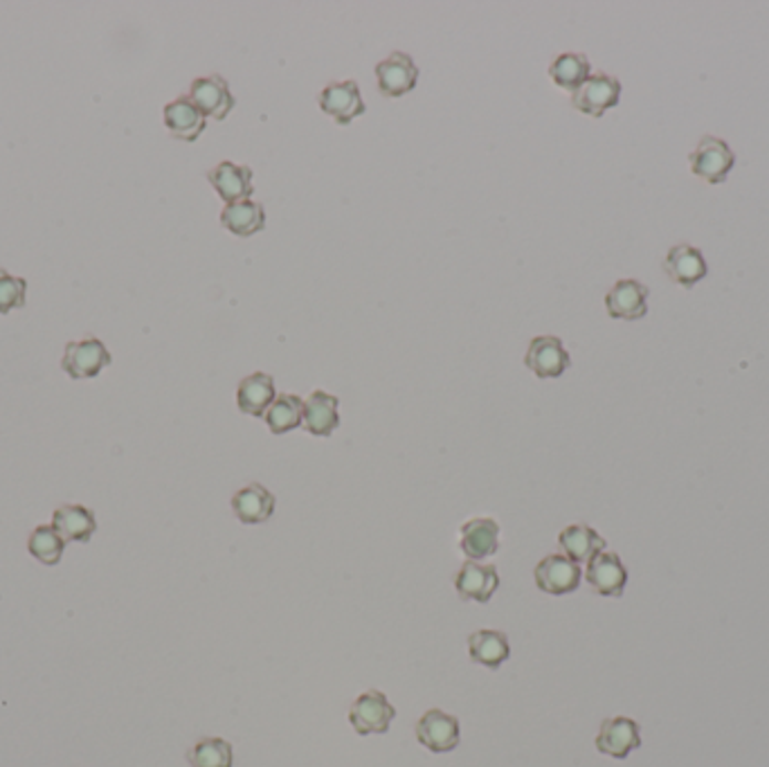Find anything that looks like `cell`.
Returning <instances> with one entry per match:
<instances>
[{
  "label": "cell",
  "instance_id": "obj_12",
  "mask_svg": "<svg viewBox=\"0 0 769 767\" xmlns=\"http://www.w3.org/2000/svg\"><path fill=\"white\" fill-rule=\"evenodd\" d=\"M621 100V84L610 75H592L579 91L572 93V104L585 115L601 117Z\"/></svg>",
  "mask_w": 769,
  "mask_h": 767
},
{
  "label": "cell",
  "instance_id": "obj_25",
  "mask_svg": "<svg viewBox=\"0 0 769 767\" xmlns=\"http://www.w3.org/2000/svg\"><path fill=\"white\" fill-rule=\"evenodd\" d=\"M468 651L472 662L486 666V668H500L509 655L511 646L505 633L500 631H477L468 638Z\"/></svg>",
  "mask_w": 769,
  "mask_h": 767
},
{
  "label": "cell",
  "instance_id": "obj_15",
  "mask_svg": "<svg viewBox=\"0 0 769 767\" xmlns=\"http://www.w3.org/2000/svg\"><path fill=\"white\" fill-rule=\"evenodd\" d=\"M455 588L461 599L486 603L500 588V574L496 566H479L477 561H466L457 572Z\"/></svg>",
  "mask_w": 769,
  "mask_h": 767
},
{
  "label": "cell",
  "instance_id": "obj_2",
  "mask_svg": "<svg viewBox=\"0 0 769 767\" xmlns=\"http://www.w3.org/2000/svg\"><path fill=\"white\" fill-rule=\"evenodd\" d=\"M688 163L695 176H700L709 185H723L736 165V154L725 139L707 135L690 152Z\"/></svg>",
  "mask_w": 769,
  "mask_h": 767
},
{
  "label": "cell",
  "instance_id": "obj_19",
  "mask_svg": "<svg viewBox=\"0 0 769 767\" xmlns=\"http://www.w3.org/2000/svg\"><path fill=\"white\" fill-rule=\"evenodd\" d=\"M232 509L243 525H261L274 511V496L261 484H248L235 494Z\"/></svg>",
  "mask_w": 769,
  "mask_h": 767
},
{
  "label": "cell",
  "instance_id": "obj_29",
  "mask_svg": "<svg viewBox=\"0 0 769 767\" xmlns=\"http://www.w3.org/2000/svg\"><path fill=\"white\" fill-rule=\"evenodd\" d=\"M187 760L191 767H232V745L224 738H202L187 752Z\"/></svg>",
  "mask_w": 769,
  "mask_h": 767
},
{
  "label": "cell",
  "instance_id": "obj_5",
  "mask_svg": "<svg viewBox=\"0 0 769 767\" xmlns=\"http://www.w3.org/2000/svg\"><path fill=\"white\" fill-rule=\"evenodd\" d=\"M536 585L553 597L570 594L581 585V568L565 553H551L536 566Z\"/></svg>",
  "mask_w": 769,
  "mask_h": 767
},
{
  "label": "cell",
  "instance_id": "obj_11",
  "mask_svg": "<svg viewBox=\"0 0 769 767\" xmlns=\"http://www.w3.org/2000/svg\"><path fill=\"white\" fill-rule=\"evenodd\" d=\"M605 309L614 320H642L648 313V289L637 279H619L605 296Z\"/></svg>",
  "mask_w": 769,
  "mask_h": 767
},
{
  "label": "cell",
  "instance_id": "obj_9",
  "mask_svg": "<svg viewBox=\"0 0 769 767\" xmlns=\"http://www.w3.org/2000/svg\"><path fill=\"white\" fill-rule=\"evenodd\" d=\"M378 91L385 97H401L414 91L418 80V68L405 52H392L376 65Z\"/></svg>",
  "mask_w": 769,
  "mask_h": 767
},
{
  "label": "cell",
  "instance_id": "obj_27",
  "mask_svg": "<svg viewBox=\"0 0 769 767\" xmlns=\"http://www.w3.org/2000/svg\"><path fill=\"white\" fill-rule=\"evenodd\" d=\"M263 416L272 435H287L302 426L304 401L295 394H279Z\"/></svg>",
  "mask_w": 769,
  "mask_h": 767
},
{
  "label": "cell",
  "instance_id": "obj_14",
  "mask_svg": "<svg viewBox=\"0 0 769 767\" xmlns=\"http://www.w3.org/2000/svg\"><path fill=\"white\" fill-rule=\"evenodd\" d=\"M320 108L337 124H349L365 113V102L356 82H333L322 91Z\"/></svg>",
  "mask_w": 769,
  "mask_h": 767
},
{
  "label": "cell",
  "instance_id": "obj_10",
  "mask_svg": "<svg viewBox=\"0 0 769 767\" xmlns=\"http://www.w3.org/2000/svg\"><path fill=\"white\" fill-rule=\"evenodd\" d=\"M585 581L601 597L619 599V597H623L625 585H627V570L623 568L621 558L616 553L601 551L588 563Z\"/></svg>",
  "mask_w": 769,
  "mask_h": 767
},
{
  "label": "cell",
  "instance_id": "obj_7",
  "mask_svg": "<svg viewBox=\"0 0 769 767\" xmlns=\"http://www.w3.org/2000/svg\"><path fill=\"white\" fill-rule=\"evenodd\" d=\"M642 747V729L633 718L616 716L603 721L599 736H596V749L612 758H627L635 749Z\"/></svg>",
  "mask_w": 769,
  "mask_h": 767
},
{
  "label": "cell",
  "instance_id": "obj_23",
  "mask_svg": "<svg viewBox=\"0 0 769 767\" xmlns=\"http://www.w3.org/2000/svg\"><path fill=\"white\" fill-rule=\"evenodd\" d=\"M558 545L574 563H590L596 553L605 549V540L588 525H572L558 536Z\"/></svg>",
  "mask_w": 769,
  "mask_h": 767
},
{
  "label": "cell",
  "instance_id": "obj_8",
  "mask_svg": "<svg viewBox=\"0 0 769 767\" xmlns=\"http://www.w3.org/2000/svg\"><path fill=\"white\" fill-rule=\"evenodd\" d=\"M416 738L435 754L453 752L459 745V721L446 712L430 709L416 723Z\"/></svg>",
  "mask_w": 769,
  "mask_h": 767
},
{
  "label": "cell",
  "instance_id": "obj_17",
  "mask_svg": "<svg viewBox=\"0 0 769 767\" xmlns=\"http://www.w3.org/2000/svg\"><path fill=\"white\" fill-rule=\"evenodd\" d=\"M52 527L65 542H89L97 531V520L82 505H61L52 516Z\"/></svg>",
  "mask_w": 769,
  "mask_h": 767
},
{
  "label": "cell",
  "instance_id": "obj_24",
  "mask_svg": "<svg viewBox=\"0 0 769 767\" xmlns=\"http://www.w3.org/2000/svg\"><path fill=\"white\" fill-rule=\"evenodd\" d=\"M274 398H277V392H274V381L270 374L257 372L239 383L237 403H239V410L250 416H263Z\"/></svg>",
  "mask_w": 769,
  "mask_h": 767
},
{
  "label": "cell",
  "instance_id": "obj_20",
  "mask_svg": "<svg viewBox=\"0 0 769 767\" xmlns=\"http://www.w3.org/2000/svg\"><path fill=\"white\" fill-rule=\"evenodd\" d=\"M304 428L315 435V437H329L337 426H340V416H337V398L315 390L306 401H304V418H302Z\"/></svg>",
  "mask_w": 769,
  "mask_h": 767
},
{
  "label": "cell",
  "instance_id": "obj_28",
  "mask_svg": "<svg viewBox=\"0 0 769 767\" xmlns=\"http://www.w3.org/2000/svg\"><path fill=\"white\" fill-rule=\"evenodd\" d=\"M65 549V540L59 536V531L52 525H41L30 533L28 551L43 566H59L61 556Z\"/></svg>",
  "mask_w": 769,
  "mask_h": 767
},
{
  "label": "cell",
  "instance_id": "obj_1",
  "mask_svg": "<svg viewBox=\"0 0 769 767\" xmlns=\"http://www.w3.org/2000/svg\"><path fill=\"white\" fill-rule=\"evenodd\" d=\"M111 363H113V356L106 349V344L100 338L91 335L86 340L65 344L61 370L73 381H84V379L100 376L102 370L108 367Z\"/></svg>",
  "mask_w": 769,
  "mask_h": 767
},
{
  "label": "cell",
  "instance_id": "obj_13",
  "mask_svg": "<svg viewBox=\"0 0 769 767\" xmlns=\"http://www.w3.org/2000/svg\"><path fill=\"white\" fill-rule=\"evenodd\" d=\"M664 270L677 287L693 289L707 277L709 266H707L700 250L688 246V243H679V246H673L668 250L666 261H664Z\"/></svg>",
  "mask_w": 769,
  "mask_h": 767
},
{
  "label": "cell",
  "instance_id": "obj_16",
  "mask_svg": "<svg viewBox=\"0 0 769 767\" xmlns=\"http://www.w3.org/2000/svg\"><path fill=\"white\" fill-rule=\"evenodd\" d=\"M207 180L212 183L217 194L230 205L239 200H248L252 196V169L246 165L221 163L215 169L207 172Z\"/></svg>",
  "mask_w": 769,
  "mask_h": 767
},
{
  "label": "cell",
  "instance_id": "obj_21",
  "mask_svg": "<svg viewBox=\"0 0 769 767\" xmlns=\"http://www.w3.org/2000/svg\"><path fill=\"white\" fill-rule=\"evenodd\" d=\"M165 126L176 139L194 143L205 131V115L191 104L189 97H178L165 106Z\"/></svg>",
  "mask_w": 769,
  "mask_h": 767
},
{
  "label": "cell",
  "instance_id": "obj_22",
  "mask_svg": "<svg viewBox=\"0 0 769 767\" xmlns=\"http://www.w3.org/2000/svg\"><path fill=\"white\" fill-rule=\"evenodd\" d=\"M221 224L237 237H252L266 228V209L250 198L230 203L221 213Z\"/></svg>",
  "mask_w": 769,
  "mask_h": 767
},
{
  "label": "cell",
  "instance_id": "obj_18",
  "mask_svg": "<svg viewBox=\"0 0 769 767\" xmlns=\"http://www.w3.org/2000/svg\"><path fill=\"white\" fill-rule=\"evenodd\" d=\"M500 525L491 518H475L461 527V551L470 561H481L498 551Z\"/></svg>",
  "mask_w": 769,
  "mask_h": 767
},
{
  "label": "cell",
  "instance_id": "obj_4",
  "mask_svg": "<svg viewBox=\"0 0 769 767\" xmlns=\"http://www.w3.org/2000/svg\"><path fill=\"white\" fill-rule=\"evenodd\" d=\"M396 718V709L389 705L381 691H367L356 697V703L349 709V723L361 736L385 734Z\"/></svg>",
  "mask_w": 769,
  "mask_h": 767
},
{
  "label": "cell",
  "instance_id": "obj_30",
  "mask_svg": "<svg viewBox=\"0 0 769 767\" xmlns=\"http://www.w3.org/2000/svg\"><path fill=\"white\" fill-rule=\"evenodd\" d=\"M25 293H28L25 279L14 277L6 268H0V315H8L14 309H23Z\"/></svg>",
  "mask_w": 769,
  "mask_h": 767
},
{
  "label": "cell",
  "instance_id": "obj_26",
  "mask_svg": "<svg viewBox=\"0 0 769 767\" xmlns=\"http://www.w3.org/2000/svg\"><path fill=\"white\" fill-rule=\"evenodd\" d=\"M549 77L558 89H565V91L574 93L592 77V65H590L585 54L568 52V54L558 56L549 65Z\"/></svg>",
  "mask_w": 769,
  "mask_h": 767
},
{
  "label": "cell",
  "instance_id": "obj_6",
  "mask_svg": "<svg viewBox=\"0 0 769 767\" xmlns=\"http://www.w3.org/2000/svg\"><path fill=\"white\" fill-rule=\"evenodd\" d=\"M187 97L205 117L212 120H226L235 108V97L230 93L228 82L221 75L194 80Z\"/></svg>",
  "mask_w": 769,
  "mask_h": 767
},
{
  "label": "cell",
  "instance_id": "obj_3",
  "mask_svg": "<svg viewBox=\"0 0 769 767\" xmlns=\"http://www.w3.org/2000/svg\"><path fill=\"white\" fill-rule=\"evenodd\" d=\"M524 365L538 379H558V376H563L570 370L572 359H570L568 349H565L561 338H555V335H536L529 342Z\"/></svg>",
  "mask_w": 769,
  "mask_h": 767
}]
</instances>
